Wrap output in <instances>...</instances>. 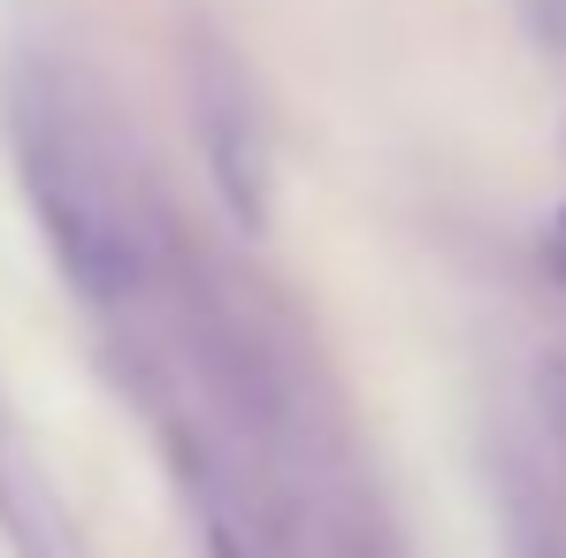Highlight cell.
<instances>
[{
	"instance_id": "1",
	"label": "cell",
	"mask_w": 566,
	"mask_h": 558,
	"mask_svg": "<svg viewBox=\"0 0 566 558\" xmlns=\"http://www.w3.org/2000/svg\"><path fill=\"white\" fill-rule=\"evenodd\" d=\"M0 99H8L0 123H8L23 191H31V214L62 276L99 306L130 298L146 283V222H138V177H130L107 99L46 54H23Z\"/></svg>"
},
{
	"instance_id": "2",
	"label": "cell",
	"mask_w": 566,
	"mask_h": 558,
	"mask_svg": "<svg viewBox=\"0 0 566 558\" xmlns=\"http://www.w3.org/2000/svg\"><path fill=\"white\" fill-rule=\"evenodd\" d=\"M185 115H191L199 154H207L214 199L230 207L238 230H261V222H269V191H276L269 107H261L253 70L238 62V46H230L207 15L185 23Z\"/></svg>"
},
{
	"instance_id": "3",
	"label": "cell",
	"mask_w": 566,
	"mask_h": 558,
	"mask_svg": "<svg viewBox=\"0 0 566 558\" xmlns=\"http://www.w3.org/2000/svg\"><path fill=\"white\" fill-rule=\"evenodd\" d=\"M552 413H559V429H566V368H552Z\"/></svg>"
},
{
	"instance_id": "4",
	"label": "cell",
	"mask_w": 566,
	"mask_h": 558,
	"mask_svg": "<svg viewBox=\"0 0 566 558\" xmlns=\"http://www.w3.org/2000/svg\"><path fill=\"white\" fill-rule=\"evenodd\" d=\"M214 558H238V551H230V544H222V536H214Z\"/></svg>"
}]
</instances>
